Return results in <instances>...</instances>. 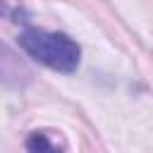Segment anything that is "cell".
Masks as SVG:
<instances>
[{
  "instance_id": "6da1fadb",
  "label": "cell",
  "mask_w": 153,
  "mask_h": 153,
  "mask_svg": "<svg viewBox=\"0 0 153 153\" xmlns=\"http://www.w3.org/2000/svg\"><path fill=\"white\" fill-rule=\"evenodd\" d=\"M19 45L36 62H41L55 72H65V74L74 72L81 60V48L67 33L26 29L19 33Z\"/></svg>"
},
{
  "instance_id": "7a4b0ae2",
  "label": "cell",
  "mask_w": 153,
  "mask_h": 153,
  "mask_svg": "<svg viewBox=\"0 0 153 153\" xmlns=\"http://www.w3.org/2000/svg\"><path fill=\"white\" fill-rule=\"evenodd\" d=\"M33 72L26 67L24 60H19L17 53H12L5 43H0V84L12 86V88H24L31 84Z\"/></svg>"
},
{
  "instance_id": "3957f363",
  "label": "cell",
  "mask_w": 153,
  "mask_h": 153,
  "mask_svg": "<svg viewBox=\"0 0 153 153\" xmlns=\"http://www.w3.org/2000/svg\"><path fill=\"white\" fill-rule=\"evenodd\" d=\"M26 151L29 153H62V148L45 131H31L26 139Z\"/></svg>"
}]
</instances>
